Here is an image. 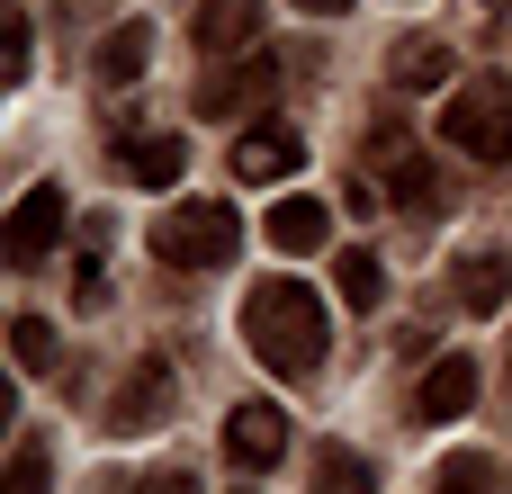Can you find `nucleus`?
I'll return each mask as SVG.
<instances>
[{
    "mask_svg": "<svg viewBox=\"0 0 512 494\" xmlns=\"http://www.w3.org/2000/svg\"><path fill=\"white\" fill-rule=\"evenodd\" d=\"M387 72H396V90H441V81L459 72V54H450L441 36H396V54H387Z\"/></svg>",
    "mask_w": 512,
    "mask_h": 494,
    "instance_id": "obj_13",
    "label": "nucleus"
},
{
    "mask_svg": "<svg viewBox=\"0 0 512 494\" xmlns=\"http://www.w3.org/2000/svg\"><path fill=\"white\" fill-rule=\"evenodd\" d=\"M504 297H512V261L468 252V261H459V306H468V315H504Z\"/></svg>",
    "mask_w": 512,
    "mask_h": 494,
    "instance_id": "obj_15",
    "label": "nucleus"
},
{
    "mask_svg": "<svg viewBox=\"0 0 512 494\" xmlns=\"http://www.w3.org/2000/svg\"><path fill=\"white\" fill-rule=\"evenodd\" d=\"M117 162H126L135 189H171V180L189 171V144H180V135H135V144H117Z\"/></svg>",
    "mask_w": 512,
    "mask_h": 494,
    "instance_id": "obj_14",
    "label": "nucleus"
},
{
    "mask_svg": "<svg viewBox=\"0 0 512 494\" xmlns=\"http://www.w3.org/2000/svg\"><path fill=\"white\" fill-rule=\"evenodd\" d=\"M135 494H198V477H189V468H162V477H144Z\"/></svg>",
    "mask_w": 512,
    "mask_h": 494,
    "instance_id": "obj_23",
    "label": "nucleus"
},
{
    "mask_svg": "<svg viewBox=\"0 0 512 494\" xmlns=\"http://www.w3.org/2000/svg\"><path fill=\"white\" fill-rule=\"evenodd\" d=\"M270 99H279V54H270V45L225 54V63H207V81H198V117H270Z\"/></svg>",
    "mask_w": 512,
    "mask_h": 494,
    "instance_id": "obj_4",
    "label": "nucleus"
},
{
    "mask_svg": "<svg viewBox=\"0 0 512 494\" xmlns=\"http://www.w3.org/2000/svg\"><path fill=\"white\" fill-rule=\"evenodd\" d=\"M306 162V135L288 126V117H252L243 135H234V180H288Z\"/></svg>",
    "mask_w": 512,
    "mask_h": 494,
    "instance_id": "obj_6",
    "label": "nucleus"
},
{
    "mask_svg": "<svg viewBox=\"0 0 512 494\" xmlns=\"http://www.w3.org/2000/svg\"><path fill=\"white\" fill-rule=\"evenodd\" d=\"M432 477H441V494H495V468H486L477 450H450Z\"/></svg>",
    "mask_w": 512,
    "mask_h": 494,
    "instance_id": "obj_21",
    "label": "nucleus"
},
{
    "mask_svg": "<svg viewBox=\"0 0 512 494\" xmlns=\"http://www.w3.org/2000/svg\"><path fill=\"white\" fill-rule=\"evenodd\" d=\"M315 494H378V468H369L360 450L324 441V450H315Z\"/></svg>",
    "mask_w": 512,
    "mask_h": 494,
    "instance_id": "obj_17",
    "label": "nucleus"
},
{
    "mask_svg": "<svg viewBox=\"0 0 512 494\" xmlns=\"http://www.w3.org/2000/svg\"><path fill=\"white\" fill-rule=\"evenodd\" d=\"M189 36L207 45V63H225V54H252V36H261V0H198Z\"/></svg>",
    "mask_w": 512,
    "mask_h": 494,
    "instance_id": "obj_9",
    "label": "nucleus"
},
{
    "mask_svg": "<svg viewBox=\"0 0 512 494\" xmlns=\"http://www.w3.org/2000/svg\"><path fill=\"white\" fill-rule=\"evenodd\" d=\"M162 414H171V369H162V360L126 369V387H117V405H108V432L126 441V432H144V423H162Z\"/></svg>",
    "mask_w": 512,
    "mask_h": 494,
    "instance_id": "obj_10",
    "label": "nucleus"
},
{
    "mask_svg": "<svg viewBox=\"0 0 512 494\" xmlns=\"http://www.w3.org/2000/svg\"><path fill=\"white\" fill-rule=\"evenodd\" d=\"M45 486H54L45 441H18V450H9V477H0V494H45Z\"/></svg>",
    "mask_w": 512,
    "mask_h": 494,
    "instance_id": "obj_20",
    "label": "nucleus"
},
{
    "mask_svg": "<svg viewBox=\"0 0 512 494\" xmlns=\"http://www.w3.org/2000/svg\"><path fill=\"white\" fill-rule=\"evenodd\" d=\"M387 198H396V216L432 225V216H450V171H441L432 153H405V162L387 171Z\"/></svg>",
    "mask_w": 512,
    "mask_h": 494,
    "instance_id": "obj_7",
    "label": "nucleus"
},
{
    "mask_svg": "<svg viewBox=\"0 0 512 494\" xmlns=\"http://www.w3.org/2000/svg\"><path fill=\"white\" fill-rule=\"evenodd\" d=\"M441 135L468 153V162H512V81L504 72H477V81H459L450 90V108H441Z\"/></svg>",
    "mask_w": 512,
    "mask_h": 494,
    "instance_id": "obj_3",
    "label": "nucleus"
},
{
    "mask_svg": "<svg viewBox=\"0 0 512 494\" xmlns=\"http://www.w3.org/2000/svg\"><path fill=\"white\" fill-rule=\"evenodd\" d=\"M261 234H270V252H324L333 243V207L324 198H279L261 216Z\"/></svg>",
    "mask_w": 512,
    "mask_h": 494,
    "instance_id": "obj_11",
    "label": "nucleus"
},
{
    "mask_svg": "<svg viewBox=\"0 0 512 494\" xmlns=\"http://www.w3.org/2000/svg\"><path fill=\"white\" fill-rule=\"evenodd\" d=\"M243 342L270 378H315L324 369V297L306 279H261L243 297Z\"/></svg>",
    "mask_w": 512,
    "mask_h": 494,
    "instance_id": "obj_1",
    "label": "nucleus"
},
{
    "mask_svg": "<svg viewBox=\"0 0 512 494\" xmlns=\"http://www.w3.org/2000/svg\"><path fill=\"white\" fill-rule=\"evenodd\" d=\"M144 54H153V27H144V18H117V27H108V45H99V81H108V90H126V81L144 72Z\"/></svg>",
    "mask_w": 512,
    "mask_h": 494,
    "instance_id": "obj_16",
    "label": "nucleus"
},
{
    "mask_svg": "<svg viewBox=\"0 0 512 494\" xmlns=\"http://www.w3.org/2000/svg\"><path fill=\"white\" fill-rule=\"evenodd\" d=\"M225 450H234L243 468H270V459L288 450V414H279V405H234V414H225Z\"/></svg>",
    "mask_w": 512,
    "mask_h": 494,
    "instance_id": "obj_12",
    "label": "nucleus"
},
{
    "mask_svg": "<svg viewBox=\"0 0 512 494\" xmlns=\"http://www.w3.org/2000/svg\"><path fill=\"white\" fill-rule=\"evenodd\" d=\"M54 243H63V189H18V207L0 225V261L9 270H36Z\"/></svg>",
    "mask_w": 512,
    "mask_h": 494,
    "instance_id": "obj_5",
    "label": "nucleus"
},
{
    "mask_svg": "<svg viewBox=\"0 0 512 494\" xmlns=\"http://www.w3.org/2000/svg\"><path fill=\"white\" fill-rule=\"evenodd\" d=\"M468 405H477V360H459V351L432 360L423 387H414V423H459Z\"/></svg>",
    "mask_w": 512,
    "mask_h": 494,
    "instance_id": "obj_8",
    "label": "nucleus"
},
{
    "mask_svg": "<svg viewBox=\"0 0 512 494\" xmlns=\"http://www.w3.org/2000/svg\"><path fill=\"white\" fill-rule=\"evenodd\" d=\"M297 9H306V18H342L351 0H297Z\"/></svg>",
    "mask_w": 512,
    "mask_h": 494,
    "instance_id": "obj_24",
    "label": "nucleus"
},
{
    "mask_svg": "<svg viewBox=\"0 0 512 494\" xmlns=\"http://www.w3.org/2000/svg\"><path fill=\"white\" fill-rule=\"evenodd\" d=\"M0 72H9V81H27V9H9V18H0Z\"/></svg>",
    "mask_w": 512,
    "mask_h": 494,
    "instance_id": "obj_22",
    "label": "nucleus"
},
{
    "mask_svg": "<svg viewBox=\"0 0 512 494\" xmlns=\"http://www.w3.org/2000/svg\"><path fill=\"white\" fill-rule=\"evenodd\" d=\"M153 252H162L171 270H225V261L243 252V216H234L225 198H180V207H162Z\"/></svg>",
    "mask_w": 512,
    "mask_h": 494,
    "instance_id": "obj_2",
    "label": "nucleus"
},
{
    "mask_svg": "<svg viewBox=\"0 0 512 494\" xmlns=\"http://www.w3.org/2000/svg\"><path fill=\"white\" fill-rule=\"evenodd\" d=\"M333 288H342V306H378V297H387V270H378L369 252H342V261H333Z\"/></svg>",
    "mask_w": 512,
    "mask_h": 494,
    "instance_id": "obj_18",
    "label": "nucleus"
},
{
    "mask_svg": "<svg viewBox=\"0 0 512 494\" xmlns=\"http://www.w3.org/2000/svg\"><path fill=\"white\" fill-rule=\"evenodd\" d=\"M9 351H18V369H27V378H36V369H54V324H45V315H18V324H9Z\"/></svg>",
    "mask_w": 512,
    "mask_h": 494,
    "instance_id": "obj_19",
    "label": "nucleus"
},
{
    "mask_svg": "<svg viewBox=\"0 0 512 494\" xmlns=\"http://www.w3.org/2000/svg\"><path fill=\"white\" fill-rule=\"evenodd\" d=\"M486 9H512V0H486Z\"/></svg>",
    "mask_w": 512,
    "mask_h": 494,
    "instance_id": "obj_25",
    "label": "nucleus"
}]
</instances>
